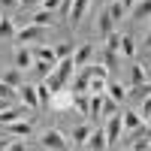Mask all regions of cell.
Instances as JSON below:
<instances>
[{
    "label": "cell",
    "instance_id": "cell-14",
    "mask_svg": "<svg viewBox=\"0 0 151 151\" xmlns=\"http://www.w3.org/2000/svg\"><path fill=\"white\" fill-rule=\"evenodd\" d=\"M94 30H97L100 36L112 33V30H115V18H112L109 12H103V15H97V24H94Z\"/></svg>",
    "mask_w": 151,
    "mask_h": 151
},
{
    "label": "cell",
    "instance_id": "cell-1",
    "mask_svg": "<svg viewBox=\"0 0 151 151\" xmlns=\"http://www.w3.org/2000/svg\"><path fill=\"white\" fill-rule=\"evenodd\" d=\"M48 36V27H42V24H33L27 21L24 27L15 30V36H12V42H24V45H36V42H42Z\"/></svg>",
    "mask_w": 151,
    "mask_h": 151
},
{
    "label": "cell",
    "instance_id": "cell-31",
    "mask_svg": "<svg viewBox=\"0 0 151 151\" xmlns=\"http://www.w3.org/2000/svg\"><path fill=\"white\" fill-rule=\"evenodd\" d=\"M118 45H121V33H106V48H112V52H118Z\"/></svg>",
    "mask_w": 151,
    "mask_h": 151
},
{
    "label": "cell",
    "instance_id": "cell-30",
    "mask_svg": "<svg viewBox=\"0 0 151 151\" xmlns=\"http://www.w3.org/2000/svg\"><path fill=\"white\" fill-rule=\"evenodd\" d=\"M139 115H142V121H145V118H151V94L139 100Z\"/></svg>",
    "mask_w": 151,
    "mask_h": 151
},
{
    "label": "cell",
    "instance_id": "cell-19",
    "mask_svg": "<svg viewBox=\"0 0 151 151\" xmlns=\"http://www.w3.org/2000/svg\"><path fill=\"white\" fill-rule=\"evenodd\" d=\"M88 136H91V124H79V127H73V145H85Z\"/></svg>",
    "mask_w": 151,
    "mask_h": 151
},
{
    "label": "cell",
    "instance_id": "cell-24",
    "mask_svg": "<svg viewBox=\"0 0 151 151\" xmlns=\"http://www.w3.org/2000/svg\"><path fill=\"white\" fill-rule=\"evenodd\" d=\"M30 70H33V76H36V79H45V76L52 73L55 67H52V64H45V60H33V67H30Z\"/></svg>",
    "mask_w": 151,
    "mask_h": 151
},
{
    "label": "cell",
    "instance_id": "cell-10",
    "mask_svg": "<svg viewBox=\"0 0 151 151\" xmlns=\"http://www.w3.org/2000/svg\"><path fill=\"white\" fill-rule=\"evenodd\" d=\"M85 148H91V151H103V148H109L106 133H103V130H91V136L85 139Z\"/></svg>",
    "mask_w": 151,
    "mask_h": 151
},
{
    "label": "cell",
    "instance_id": "cell-27",
    "mask_svg": "<svg viewBox=\"0 0 151 151\" xmlns=\"http://www.w3.org/2000/svg\"><path fill=\"white\" fill-rule=\"evenodd\" d=\"M0 97H6V100H12V103H15L18 88H15V85H9V82H0Z\"/></svg>",
    "mask_w": 151,
    "mask_h": 151
},
{
    "label": "cell",
    "instance_id": "cell-17",
    "mask_svg": "<svg viewBox=\"0 0 151 151\" xmlns=\"http://www.w3.org/2000/svg\"><path fill=\"white\" fill-rule=\"evenodd\" d=\"M106 94L115 100V103H124V100H127V88L118 85V82H109V85H106Z\"/></svg>",
    "mask_w": 151,
    "mask_h": 151
},
{
    "label": "cell",
    "instance_id": "cell-11",
    "mask_svg": "<svg viewBox=\"0 0 151 151\" xmlns=\"http://www.w3.org/2000/svg\"><path fill=\"white\" fill-rule=\"evenodd\" d=\"M6 127H9V133H12V136H24V139H27V136L33 133V124H30L27 118H18V121L6 124Z\"/></svg>",
    "mask_w": 151,
    "mask_h": 151
},
{
    "label": "cell",
    "instance_id": "cell-33",
    "mask_svg": "<svg viewBox=\"0 0 151 151\" xmlns=\"http://www.w3.org/2000/svg\"><path fill=\"white\" fill-rule=\"evenodd\" d=\"M40 3H42V9H52V12H55V9L60 6V0H40Z\"/></svg>",
    "mask_w": 151,
    "mask_h": 151
},
{
    "label": "cell",
    "instance_id": "cell-13",
    "mask_svg": "<svg viewBox=\"0 0 151 151\" xmlns=\"http://www.w3.org/2000/svg\"><path fill=\"white\" fill-rule=\"evenodd\" d=\"M52 106L55 109H60V112H67V109H73V91H58L55 97H52Z\"/></svg>",
    "mask_w": 151,
    "mask_h": 151
},
{
    "label": "cell",
    "instance_id": "cell-28",
    "mask_svg": "<svg viewBox=\"0 0 151 151\" xmlns=\"http://www.w3.org/2000/svg\"><path fill=\"white\" fill-rule=\"evenodd\" d=\"M36 94H40V106H48V103H52V91L45 88V82L36 85Z\"/></svg>",
    "mask_w": 151,
    "mask_h": 151
},
{
    "label": "cell",
    "instance_id": "cell-3",
    "mask_svg": "<svg viewBox=\"0 0 151 151\" xmlns=\"http://www.w3.org/2000/svg\"><path fill=\"white\" fill-rule=\"evenodd\" d=\"M42 148H70V139L60 130H45L42 133V139H40Z\"/></svg>",
    "mask_w": 151,
    "mask_h": 151
},
{
    "label": "cell",
    "instance_id": "cell-9",
    "mask_svg": "<svg viewBox=\"0 0 151 151\" xmlns=\"http://www.w3.org/2000/svg\"><path fill=\"white\" fill-rule=\"evenodd\" d=\"M33 60H45V64H58V55H55V48L52 45H40V42H36L33 45Z\"/></svg>",
    "mask_w": 151,
    "mask_h": 151
},
{
    "label": "cell",
    "instance_id": "cell-25",
    "mask_svg": "<svg viewBox=\"0 0 151 151\" xmlns=\"http://www.w3.org/2000/svg\"><path fill=\"white\" fill-rule=\"evenodd\" d=\"M145 82V67L142 64H130V85H139Z\"/></svg>",
    "mask_w": 151,
    "mask_h": 151
},
{
    "label": "cell",
    "instance_id": "cell-15",
    "mask_svg": "<svg viewBox=\"0 0 151 151\" xmlns=\"http://www.w3.org/2000/svg\"><path fill=\"white\" fill-rule=\"evenodd\" d=\"M121 121H124V130H130V133H133V130H139L142 124H145L139 112H121Z\"/></svg>",
    "mask_w": 151,
    "mask_h": 151
},
{
    "label": "cell",
    "instance_id": "cell-34",
    "mask_svg": "<svg viewBox=\"0 0 151 151\" xmlns=\"http://www.w3.org/2000/svg\"><path fill=\"white\" fill-rule=\"evenodd\" d=\"M0 6H6V9H12V6H18V0H0Z\"/></svg>",
    "mask_w": 151,
    "mask_h": 151
},
{
    "label": "cell",
    "instance_id": "cell-36",
    "mask_svg": "<svg viewBox=\"0 0 151 151\" xmlns=\"http://www.w3.org/2000/svg\"><path fill=\"white\" fill-rule=\"evenodd\" d=\"M9 103H12V100H6V97H0V112H3V109H6Z\"/></svg>",
    "mask_w": 151,
    "mask_h": 151
},
{
    "label": "cell",
    "instance_id": "cell-38",
    "mask_svg": "<svg viewBox=\"0 0 151 151\" xmlns=\"http://www.w3.org/2000/svg\"><path fill=\"white\" fill-rule=\"evenodd\" d=\"M6 142H9V139H3V136H0V151H6Z\"/></svg>",
    "mask_w": 151,
    "mask_h": 151
},
{
    "label": "cell",
    "instance_id": "cell-26",
    "mask_svg": "<svg viewBox=\"0 0 151 151\" xmlns=\"http://www.w3.org/2000/svg\"><path fill=\"white\" fill-rule=\"evenodd\" d=\"M30 21H33V24H42V27H52V9H40Z\"/></svg>",
    "mask_w": 151,
    "mask_h": 151
},
{
    "label": "cell",
    "instance_id": "cell-6",
    "mask_svg": "<svg viewBox=\"0 0 151 151\" xmlns=\"http://www.w3.org/2000/svg\"><path fill=\"white\" fill-rule=\"evenodd\" d=\"M24 115H27V106H24V103H9L3 112H0V124H3V127H6V124H12V121H18V118H24Z\"/></svg>",
    "mask_w": 151,
    "mask_h": 151
},
{
    "label": "cell",
    "instance_id": "cell-37",
    "mask_svg": "<svg viewBox=\"0 0 151 151\" xmlns=\"http://www.w3.org/2000/svg\"><path fill=\"white\" fill-rule=\"evenodd\" d=\"M145 45L151 48V27H148V33H145Z\"/></svg>",
    "mask_w": 151,
    "mask_h": 151
},
{
    "label": "cell",
    "instance_id": "cell-39",
    "mask_svg": "<svg viewBox=\"0 0 151 151\" xmlns=\"http://www.w3.org/2000/svg\"><path fill=\"white\" fill-rule=\"evenodd\" d=\"M121 3H124V6H127V9H130V6H133V3H136V0H121Z\"/></svg>",
    "mask_w": 151,
    "mask_h": 151
},
{
    "label": "cell",
    "instance_id": "cell-20",
    "mask_svg": "<svg viewBox=\"0 0 151 151\" xmlns=\"http://www.w3.org/2000/svg\"><path fill=\"white\" fill-rule=\"evenodd\" d=\"M115 112H121V103H115V100H112L109 94H103V106H100V115H115Z\"/></svg>",
    "mask_w": 151,
    "mask_h": 151
},
{
    "label": "cell",
    "instance_id": "cell-23",
    "mask_svg": "<svg viewBox=\"0 0 151 151\" xmlns=\"http://www.w3.org/2000/svg\"><path fill=\"white\" fill-rule=\"evenodd\" d=\"M127 12H130V9H127V6H124V3H121V0H112V6H109V15H112V18H115V21H121L124 15H127Z\"/></svg>",
    "mask_w": 151,
    "mask_h": 151
},
{
    "label": "cell",
    "instance_id": "cell-32",
    "mask_svg": "<svg viewBox=\"0 0 151 151\" xmlns=\"http://www.w3.org/2000/svg\"><path fill=\"white\" fill-rule=\"evenodd\" d=\"M55 55H58V58H70V55H73V42H58V45H55Z\"/></svg>",
    "mask_w": 151,
    "mask_h": 151
},
{
    "label": "cell",
    "instance_id": "cell-2",
    "mask_svg": "<svg viewBox=\"0 0 151 151\" xmlns=\"http://www.w3.org/2000/svg\"><path fill=\"white\" fill-rule=\"evenodd\" d=\"M103 133H106V142H109V148L121 145V133H124L121 112H115V115H109V118H106V127H103Z\"/></svg>",
    "mask_w": 151,
    "mask_h": 151
},
{
    "label": "cell",
    "instance_id": "cell-21",
    "mask_svg": "<svg viewBox=\"0 0 151 151\" xmlns=\"http://www.w3.org/2000/svg\"><path fill=\"white\" fill-rule=\"evenodd\" d=\"M15 21H12V18H3V15H0V36H3V40H12V36H15Z\"/></svg>",
    "mask_w": 151,
    "mask_h": 151
},
{
    "label": "cell",
    "instance_id": "cell-18",
    "mask_svg": "<svg viewBox=\"0 0 151 151\" xmlns=\"http://www.w3.org/2000/svg\"><path fill=\"white\" fill-rule=\"evenodd\" d=\"M118 55H124V58H133V55H136V40H133V36L121 33V45H118Z\"/></svg>",
    "mask_w": 151,
    "mask_h": 151
},
{
    "label": "cell",
    "instance_id": "cell-8",
    "mask_svg": "<svg viewBox=\"0 0 151 151\" xmlns=\"http://www.w3.org/2000/svg\"><path fill=\"white\" fill-rule=\"evenodd\" d=\"M88 6H91V0H73V3H70V24H73V27L85 18Z\"/></svg>",
    "mask_w": 151,
    "mask_h": 151
},
{
    "label": "cell",
    "instance_id": "cell-16",
    "mask_svg": "<svg viewBox=\"0 0 151 151\" xmlns=\"http://www.w3.org/2000/svg\"><path fill=\"white\" fill-rule=\"evenodd\" d=\"M148 94H151V82H148V79L127 88V97H130V100H142V97H148Z\"/></svg>",
    "mask_w": 151,
    "mask_h": 151
},
{
    "label": "cell",
    "instance_id": "cell-22",
    "mask_svg": "<svg viewBox=\"0 0 151 151\" xmlns=\"http://www.w3.org/2000/svg\"><path fill=\"white\" fill-rule=\"evenodd\" d=\"M3 82H9V85H21L24 82V70H18V67H12V70H6V76H3Z\"/></svg>",
    "mask_w": 151,
    "mask_h": 151
},
{
    "label": "cell",
    "instance_id": "cell-29",
    "mask_svg": "<svg viewBox=\"0 0 151 151\" xmlns=\"http://www.w3.org/2000/svg\"><path fill=\"white\" fill-rule=\"evenodd\" d=\"M103 64H106V70H115V67H118V52L106 48V55H103Z\"/></svg>",
    "mask_w": 151,
    "mask_h": 151
},
{
    "label": "cell",
    "instance_id": "cell-5",
    "mask_svg": "<svg viewBox=\"0 0 151 151\" xmlns=\"http://www.w3.org/2000/svg\"><path fill=\"white\" fill-rule=\"evenodd\" d=\"M91 58H94V45H91V42H82L79 48H73V64H76V70L88 67V64H91Z\"/></svg>",
    "mask_w": 151,
    "mask_h": 151
},
{
    "label": "cell",
    "instance_id": "cell-12",
    "mask_svg": "<svg viewBox=\"0 0 151 151\" xmlns=\"http://www.w3.org/2000/svg\"><path fill=\"white\" fill-rule=\"evenodd\" d=\"M130 15H133L136 21H145V18H151V0H136V3L130 6Z\"/></svg>",
    "mask_w": 151,
    "mask_h": 151
},
{
    "label": "cell",
    "instance_id": "cell-35",
    "mask_svg": "<svg viewBox=\"0 0 151 151\" xmlns=\"http://www.w3.org/2000/svg\"><path fill=\"white\" fill-rule=\"evenodd\" d=\"M33 3H40V0H18V6H33Z\"/></svg>",
    "mask_w": 151,
    "mask_h": 151
},
{
    "label": "cell",
    "instance_id": "cell-4",
    "mask_svg": "<svg viewBox=\"0 0 151 151\" xmlns=\"http://www.w3.org/2000/svg\"><path fill=\"white\" fill-rule=\"evenodd\" d=\"M18 100L27 109H40V94H36V85H18Z\"/></svg>",
    "mask_w": 151,
    "mask_h": 151
},
{
    "label": "cell",
    "instance_id": "cell-7",
    "mask_svg": "<svg viewBox=\"0 0 151 151\" xmlns=\"http://www.w3.org/2000/svg\"><path fill=\"white\" fill-rule=\"evenodd\" d=\"M15 67L18 70H30L33 67V48H27L24 42H15Z\"/></svg>",
    "mask_w": 151,
    "mask_h": 151
}]
</instances>
